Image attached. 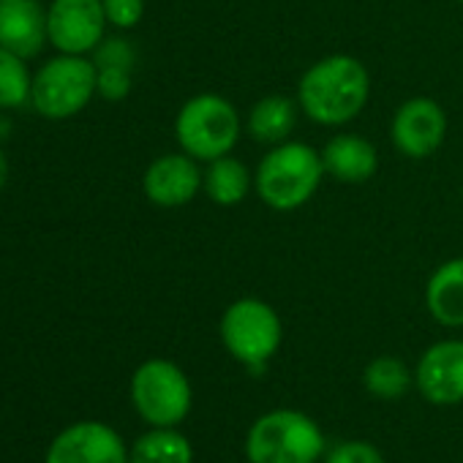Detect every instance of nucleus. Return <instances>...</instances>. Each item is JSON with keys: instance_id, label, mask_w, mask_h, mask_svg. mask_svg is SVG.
Listing matches in <instances>:
<instances>
[{"instance_id": "1", "label": "nucleus", "mask_w": 463, "mask_h": 463, "mask_svg": "<svg viewBox=\"0 0 463 463\" xmlns=\"http://www.w3.org/2000/svg\"><path fill=\"white\" fill-rule=\"evenodd\" d=\"M371 99V74L352 55H327L308 66L298 82L300 112L317 126L352 123Z\"/></svg>"}, {"instance_id": "2", "label": "nucleus", "mask_w": 463, "mask_h": 463, "mask_svg": "<svg viewBox=\"0 0 463 463\" xmlns=\"http://www.w3.org/2000/svg\"><path fill=\"white\" fill-rule=\"evenodd\" d=\"M325 177L322 153L306 142L287 139L273 145L254 172L257 196L279 213H292L308 204Z\"/></svg>"}, {"instance_id": "3", "label": "nucleus", "mask_w": 463, "mask_h": 463, "mask_svg": "<svg viewBox=\"0 0 463 463\" xmlns=\"http://www.w3.org/2000/svg\"><path fill=\"white\" fill-rule=\"evenodd\" d=\"M241 112L218 93L191 96L175 118V139L180 150L204 164L229 156L241 142Z\"/></svg>"}, {"instance_id": "4", "label": "nucleus", "mask_w": 463, "mask_h": 463, "mask_svg": "<svg viewBox=\"0 0 463 463\" xmlns=\"http://www.w3.org/2000/svg\"><path fill=\"white\" fill-rule=\"evenodd\" d=\"M246 455L251 463H317L325 455V433L303 411L273 409L249 428Z\"/></svg>"}, {"instance_id": "5", "label": "nucleus", "mask_w": 463, "mask_h": 463, "mask_svg": "<svg viewBox=\"0 0 463 463\" xmlns=\"http://www.w3.org/2000/svg\"><path fill=\"white\" fill-rule=\"evenodd\" d=\"M96 80L93 58L58 52L33 74L31 104L47 120H71L99 96Z\"/></svg>"}, {"instance_id": "6", "label": "nucleus", "mask_w": 463, "mask_h": 463, "mask_svg": "<svg viewBox=\"0 0 463 463\" xmlns=\"http://www.w3.org/2000/svg\"><path fill=\"white\" fill-rule=\"evenodd\" d=\"M226 352L249 368H262L281 349L284 325L276 308L260 298H241L232 303L218 325Z\"/></svg>"}, {"instance_id": "7", "label": "nucleus", "mask_w": 463, "mask_h": 463, "mask_svg": "<svg viewBox=\"0 0 463 463\" xmlns=\"http://www.w3.org/2000/svg\"><path fill=\"white\" fill-rule=\"evenodd\" d=\"M188 376L164 357L145 360L131 376V403L153 428H175L191 411Z\"/></svg>"}, {"instance_id": "8", "label": "nucleus", "mask_w": 463, "mask_h": 463, "mask_svg": "<svg viewBox=\"0 0 463 463\" xmlns=\"http://www.w3.org/2000/svg\"><path fill=\"white\" fill-rule=\"evenodd\" d=\"M107 25L101 0H52L47 9L50 44L63 55H93Z\"/></svg>"}, {"instance_id": "9", "label": "nucleus", "mask_w": 463, "mask_h": 463, "mask_svg": "<svg viewBox=\"0 0 463 463\" xmlns=\"http://www.w3.org/2000/svg\"><path fill=\"white\" fill-rule=\"evenodd\" d=\"M447 137V115L439 101L428 96H414L398 107L390 123V139L395 150L406 158L433 156Z\"/></svg>"}, {"instance_id": "10", "label": "nucleus", "mask_w": 463, "mask_h": 463, "mask_svg": "<svg viewBox=\"0 0 463 463\" xmlns=\"http://www.w3.org/2000/svg\"><path fill=\"white\" fill-rule=\"evenodd\" d=\"M44 463H128V447L107 422L85 420L52 439Z\"/></svg>"}, {"instance_id": "11", "label": "nucleus", "mask_w": 463, "mask_h": 463, "mask_svg": "<svg viewBox=\"0 0 463 463\" xmlns=\"http://www.w3.org/2000/svg\"><path fill=\"white\" fill-rule=\"evenodd\" d=\"M202 177L204 172L199 169V161L188 153H164L147 164L142 175V191L156 207H185L202 191Z\"/></svg>"}, {"instance_id": "12", "label": "nucleus", "mask_w": 463, "mask_h": 463, "mask_svg": "<svg viewBox=\"0 0 463 463\" xmlns=\"http://www.w3.org/2000/svg\"><path fill=\"white\" fill-rule=\"evenodd\" d=\"M414 384L433 406H455L463 401V341L447 338L428 346L417 363Z\"/></svg>"}, {"instance_id": "13", "label": "nucleus", "mask_w": 463, "mask_h": 463, "mask_svg": "<svg viewBox=\"0 0 463 463\" xmlns=\"http://www.w3.org/2000/svg\"><path fill=\"white\" fill-rule=\"evenodd\" d=\"M47 42V9L39 0H0V47L31 61Z\"/></svg>"}, {"instance_id": "14", "label": "nucleus", "mask_w": 463, "mask_h": 463, "mask_svg": "<svg viewBox=\"0 0 463 463\" xmlns=\"http://www.w3.org/2000/svg\"><path fill=\"white\" fill-rule=\"evenodd\" d=\"M319 153H322L325 175L346 185L368 183L379 169L376 147L360 134H335L333 139H327V145Z\"/></svg>"}, {"instance_id": "15", "label": "nucleus", "mask_w": 463, "mask_h": 463, "mask_svg": "<svg viewBox=\"0 0 463 463\" xmlns=\"http://www.w3.org/2000/svg\"><path fill=\"white\" fill-rule=\"evenodd\" d=\"M428 314L444 327H463V257L441 262L425 284Z\"/></svg>"}, {"instance_id": "16", "label": "nucleus", "mask_w": 463, "mask_h": 463, "mask_svg": "<svg viewBox=\"0 0 463 463\" xmlns=\"http://www.w3.org/2000/svg\"><path fill=\"white\" fill-rule=\"evenodd\" d=\"M251 188H254V175L235 156H221V158L210 161L204 169V177H202V191L218 207L241 204Z\"/></svg>"}, {"instance_id": "17", "label": "nucleus", "mask_w": 463, "mask_h": 463, "mask_svg": "<svg viewBox=\"0 0 463 463\" xmlns=\"http://www.w3.org/2000/svg\"><path fill=\"white\" fill-rule=\"evenodd\" d=\"M298 107L292 99L287 96H265L260 99L246 120L249 137L260 145H281L289 139V134L295 131L298 123Z\"/></svg>"}, {"instance_id": "18", "label": "nucleus", "mask_w": 463, "mask_h": 463, "mask_svg": "<svg viewBox=\"0 0 463 463\" xmlns=\"http://www.w3.org/2000/svg\"><path fill=\"white\" fill-rule=\"evenodd\" d=\"M128 463H194V447L175 428H153L134 441Z\"/></svg>"}, {"instance_id": "19", "label": "nucleus", "mask_w": 463, "mask_h": 463, "mask_svg": "<svg viewBox=\"0 0 463 463\" xmlns=\"http://www.w3.org/2000/svg\"><path fill=\"white\" fill-rule=\"evenodd\" d=\"M414 376L409 371V365L401 357L392 354H382L376 360H371L363 371V384L371 395L382 398V401H392L409 392Z\"/></svg>"}, {"instance_id": "20", "label": "nucleus", "mask_w": 463, "mask_h": 463, "mask_svg": "<svg viewBox=\"0 0 463 463\" xmlns=\"http://www.w3.org/2000/svg\"><path fill=\"white\" fill-rule=\"evenodd\" d=\"M33 74L28 61L0 47V109H20L31 101Z\"/></svg>"}, {"instance_id": "21", "label": "nucleus", "mask_w": 463, "mask_h": 463, "mask_svg": "<svg viewBox=\"0 0 463 463\" xmlns=\"http://www.w3.org/2000/svg\"><path fill=\"white\" fill-rule=\"evenodd\" d=\"M93 63H96V69H128V71H134V63H137L134 44L123 36L104 39L93 52Z\"/></svg>"}, {"instance_id": "22", "label": "nucleus", "mask_w": 463, "mask_h": 463, "mask_svg": "<svg viewBox=\"0 0 463 463\" xmlns=\"http://www.w3.org/2000/svg\"><path fill=\"white\" fill-rule=\"evenodd\" d=\"M107 23L118 31H131L145 17V0H101Z\"/></svg>"}, {"instance_id": "23", "label": "nucleus", "mask_w": 463, "mask_h": 463, "mask_svg": "<svg viewBox=\"0 0 463 463\" xmlns=\"http://www.w3.org/2000/svg\"><path fill=\"white\" fill-rule=\"evenodd\" d=\"M96 90L104 101H123L131 93L134 85V71L128 69H96Z\"/></svg>"}, {"instance_id": "24", "label": "nucleus", "mask_w": 463, "mask_h": 463, "mask_svg": "<svg viewBox=\"0 0 463 463\" xmlns=\"http://www.w3.org/2000/svg\"><path fill=\"white\" fill-rule=\"evenodd\" d=\"M325 463H384V455L371 441H341L327 452Z\"/></svg>"}, {"instance_id": "25", "label": "nucleus", "mask_w": 463, "mask_h": 463, "mask_svg": "<svg viewBox=\"0 0 463 463\" xmlns=\"http://www.w3.org/2000/svg\"><path fill=\"white\" fill-rule=\"evenodd\" d=\"M9 172H12L9 158H6V153H4V150H0V191H4V185L9 183Z\"/></svg>"}, {"instance_id": "26", "label": "nucleus", "mask_w": 463, "mask_h": 463, "mask_svg": "<svg viewBox=\"0 0 463 463\" xmlns=\"http://www.w3.org/2000/svg\"><path fill=\"white\" fill-rule=\"evenodd\" d=\"M458 4H463V0H458Z\"/></svg>"}]
</instances>
